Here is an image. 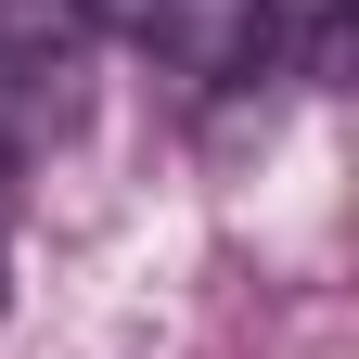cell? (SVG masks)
Masks as SVG:
<instances>
[{"mask_svg":"<svg viewBox=\"0 0 359 359\" xmlns=\"http://www.w3.org/2000/svg\"><path fill=\"white\" fill-rule=\"evenodd\" d=\"M65 26H103V39H128L142 65L193 77V90H244L283 52L269 0H65Z\"/></svg>","mask_w":359,"mask_h":359,"instance_id":"6da1fadb","label":"cell"},{"mask_svg":"<svg viewBox=\"0 0 359 359\" xmlns=\"http://www.w3.org/2000/svg\"><path fill=\"white\" fill-rule=\"evenodd\" d=\"M334 13L346 0H269V26H308V39H334Z\"/></svg>","mask_w":359,"mask_h":359,"instance_id":"7a4b0ae2","label":"cell"},{"mask_svg":"<svg viewBox=\"0 0 359 359\" xmlns=\"http://www.w3.org/2000/svg\"><path fill=\"white\" fill-rule=\"evenodd\" d=\"M0 295H13V269H0Z\"/></svg>","mask_w":359,"mask_h":359,"instance_id":"3957f363","label":"cell"}]
</instances>
